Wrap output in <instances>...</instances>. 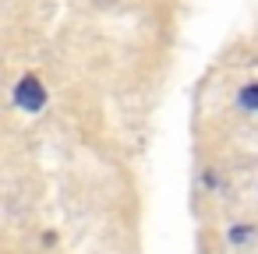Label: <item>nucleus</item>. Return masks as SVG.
<instances>
[{"instance_id":"nucleus-3","label":"nucleus","mask_w":258,"mask_h":254,"mask_svg":"<svg viewBox=\"0 0 258 254\" xmlns=\"http://www.w3.org/2000/svg\"><path fill=\"white\" fill-rule=\"evenodd\" d=\"M258 240V226L254 222H233V226H226V243L230 247H251Z\"/></svg>"},{"instance_id":"nucleus-2","label":"nucleus","mask_w":258,"mask_h":254,"mask_svg":"<svg viewBox=\"0 0 258 254\" xmlns=\"http://www.w3.org/2000/svg\"><path fill=\"white\" fill-rule=\"evenodd\" d=\"M233 103H237V110H240V113H247V117H258V78H247V81L237 89Z\"/></svg>"},{"instance_id":"nucleus-1","label":"nucleus","mask_w":258,"mask_h":254,"mask_svg":"<svg viewBox=\"0 0 258 254\" xmlns=\"http://www.w3.org/2000/svg\"><path fill=\"white\" fill-rule=\"evenodd\" d=\"M11 103L22 110V113H43L46 110V103H50V89L43 85V78L39 74H22L18 81H15V89H11Z\"/></svg>"}]
</instances>
